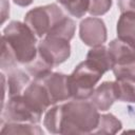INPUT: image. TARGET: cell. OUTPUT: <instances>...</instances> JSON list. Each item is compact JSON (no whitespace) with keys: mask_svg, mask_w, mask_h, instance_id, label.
Masks as SVG:
<instances>
[{"mask_svg":"<svg viewBox=\"0 0 135 135\" xmlns=\"http://www.w3.org/2000/svg\"><path fill=\"white\" fill-rule=\"evenodd\" d=\"M61 109V134H92L96 129L100 115L90 100L72 99Z\"/></svg>","mask_w":135,"mask_h":135,"instance_id":"obj_1","label":"cell"},{"mask_svg":"<svg viewBox=\"0 0 135 135\" xmlns=\"http://www.w3.org/2000/svg\"><path fill=\"white\" fill-rule=\"evenodd\" d=\"M2 39L13 51L18 64L31 62L38 53L37 36L21 21H11L3 30Z\"/></svg>","mask_w":135,"mask_h":135,"instance_id":"obj_2","label":"cell"},{"mask_svg":"<svg viewBox=\"0 0 135 135\" xmlns=\"http://www.w3.org/2000/svg\"><path fill=\"white\" fill-rule=\"evenodd\" d=\"M102 75L103 74L86 59L80 62L72 74L69 75L72 99L89 100Z\"/></svg>","mask_w":135,"mask_h":135,"instance_id":"obj_3","label":"cell"},{"mask_svg":"<svg viewBox=\"0 0 135 135\" xmlns=\"http://www.w3.org/2000/svg\"><path fill=\"white\" fill-rule=\"evenodd\" d=\"M64 16L66 15L56 3H51L28 11L24 16V22L38 38H42Z\"/></svg>","mask_w":135,"mask_h":135,"instance_id":"obj_4","label":"cell"},{"mask_svg":"<svg viewBox=\"0 0 135 135\" xmlns=\"http://www.w3.org/2000/svg\"><path fill=\"white\" fill-rule=\"evenodd\" d=\"M1 110L2 122L39 123L42 116L28 104L23 95L9 97Z\"/></svg>","mask_w":135,"mask_h":135,"instance_id":"obj_5","label":"cell"},{"mask_svg":"<svg viewBox=\"0 0 135 135\" xmlns=\"http://www.w3.org/2000/svg\"><path fill=\"white\" fill-rule=\"evenodd\" d=\"M37 47L38 53L54 66L66 61L71 55L70 41L57 37L45 36Z\"/></svg>","mask_w":135,"mask_h":135,"instance_id":"obj_6","label":"cell"},{"mask_svg":"<svg viewBox=\"0 0 135 135\" xmlns=\"http://www.w3.org/2000/svg\"><path fill=\"white\" fill-rule=\"evenodd\" d=\"M37 80H39L46 89L53 105L60 101L72 99L69 83V75L50 72L44 77Z\"/></svg>","mask_w":135,"mask_h":135,"instance_id":"obj_7","label":"cell"},{"mask_svg":"<svg viewBox=\"0 0 135 135\" xmlns=\"http://www.w3.org/2000/svg\"><path fill=\"white\" fill-rule=\"evenodd\" d=\"M79 37L85 45L91 47L102 45L107 41V27L97 17H88L80 22Z\"/></svg>","mask_w":135,"mask_h":135,"instance_id":"obj_8","label":"cell"},{"mask_svg":"<svg viewBox=\"0 0 135 135\" xmlns=\"http://www.w3.org/2000/svg\"><path fill=\"white\" fill-rule=\"evenodd\" d=\"M23 97L28 104L39 114L42 115L52 104L50 96L44 85L37 79H34L23 92Z\"/></svg>","mask_w":135,"mask_h":135,"instance_id":"obj_9","label":"cell"},{"mask_svg":"<svg viewBox=\"0 0 135 135\" xmlns=\"http://www.w3.org/2000/svg\"><path fill=\"white\" fill-rule=\"evenodd\" d=\"M89 100L97 108L98 111H108L114 101L117 100L114 81H104L99 84L94 90Z\"/></svg>","mask_w":135,"mask_h":135,"instance_id":"obj_10","label":"cell"},{"mask_svg":"<svg viewBox=\"0 0 135 135\" xmlns=\"http://www.w3.org/2000/svg\"><path fill=\"white\" fill-rule=\"evenodd\" d=\"M86 60L96 66L102 74L112 70L114 66V59L108 46L97 45L93 46L86 54Z\"/></svg>","mask_w":135,"mask_h":135,"instance_id":"obj_11","label":"cell"},{"mask_svg":"<svg viewBox=\"0 0 135 135\" xmlns=\"http://www.w3.org/2000/svg\"><path fill=\"white\" fill-rule=\"evenodd\" d=\"M117 38L135 47V12H122L117 21Z\"/></svg>","mask_w":135,"mask_h":135,"instance_id":"obj_12","label":"cell"},{"mask_svg":"<svg viewBox=\"0 0 135 135\" xmlns=\"http://www.w3.org/2000/svg\"><path fill=\"white\" fill-rule=\"evenodd\" d=\"M30 83H31L30 75L24 71L19 69H13L8 71V76H7L8 98L22 95Z\"/></svg>","mask_w":135,"mask_h":135,"instance_id":"obj_13","label":"cell"},{"mask_svg":"<svg viewBox=\"0 0 135 135\" xmlns=\"http://www.w3.org/2000/svg\"><path fill=\"white\" fill-rule=\"evenodd\" d=\"M108 47L114 59V65L135 59V47L119 38L112 40Z\"/></svg>","mask_w":135,"mask_h":135,"instance_id":"obj_14","label":"cell"},{"mask_svg":"<svg viewBox=\"0 0 135 135\" xmlns=\"http://www.w3.org/2000/svg\"><path fill=\"white\" fill-rule=\"evenodd\" d=\"M116 98L127 103H135V78H120L114 81Z\"/></svg>","mask_w":135,"mask_h":135,"instance_id":"obj_15","label":"cell"},{"mask_svg":"<svg viewBox=\"0 0 135 135\" xmlns=\"http://www.w3.org/2000/svg\"><path fill=\"white\" fill-rule=\"evenodd\" d=\"M1 133H3V134L42 135L43 131L37 123H30V122H2Z\"/></svg>","mask_w":135,"mask_h":135,"instance_id":"obj_16","label":"cell"},{"mask_svg":"<svg viewBox=\"0 0 135 135\" xmlns=\"http://www.w3.org/2000/svg\"><path fill=\"white\" fill-rule=\"evenodd\" d=\"M75 30H76L75 21L68 16H64L51 28V31L46 34V36L57 37L70 41L74 37Z\"/></svg>","mask_w":135,"mask_h":135,"instance_id":"obj_17","label":"cell"},{"mask_svg":"<svg viewBox=\"0 0 135 135\" xmlns=\"http://www.w3.org/2000/svg\"><path fill=\"white\" fill-rule=\"evenodd\" d=\"M26 73L32 76L34 79H40L44 77L46 74L52 72L53 64H51L43 56H41L39 53H37L36 57L28 63L24 64Z\"/></svg>","mask_w":135,"mask_h":135,"instance_id":"obj_18","label":"cell"},{"mask_svg":"<svg viewBox=\"0 0 135 135\" xmlns=\"http://www.w3.org/2000/svg\"><path fill=\"white\" fill-rule=\"evenodd\" d=\"M62 109L61 104H54L49 109L43 118V126L51 134H61Z\"/></svg>","mask_w":135,"mask_h":135,"instance_id":"obj_19","label":"cell"},{"mask_svg":"<svg viewBox=\"0 0 135 135\" xmlns=\"http://www.w3.org/2000/svg\"><path fill=\"white\" fill-rule=\"evenodd\" d=\"M121 128V121L113 114H103L100 115L98 124L92 134H116Z\"/></svg>","mask_w":135,"mask_h":135,"instance_id":"obj_20","label":"cell"},{"mask_svg":"<svg viewBox=\"0 0 135 135\" xmlns=\"http://www.w3.org/2000/svg\"><path fill=\"white\" fill-rule=\"evenodd\" d=\"M59 4L73 17L82 18L89 8V0H57Z\"/></svg>","mask_w":135,"mask_h":135,"instance_id":"obj_21","label":"cell"},{"mask_svg":"<svg viewBox=\"0 0 135 135\" xmlns=\"http://www.w3.org/2000/svg\"><path fill=\"white\" fill-rule=\"evenodd\" d=\"M17 64H18V62L16 60V57H15L13 51L11 50V47L8 46L6 41L2 39V43H1V62H0V66L2 69V71H11V70L15 69L17 66Z\"/></svg>","mask_w":135,"mask_h":135,"instance_id":"obj_22","label":"cell"},{"mask_svg":"<svg viewBox=\"0 0 135 135\" xmlns=\"http://www.w3.org/2000/svg\"><path fill=\"white\" fill-rule=\"evenodd\" d=\"M114 76L116 79L120 78H135V59L124 62L115 64L112 69Z\"/></svg>","mask_w":135,"mask_h":135,"instance_id":"obj_23","label":"cell"},{"mask_svg":"<svg viewBox=\"0 0 135 135\" xmlns=\"http://www.w3.org/2000/svg\"><path fill=\"white\" fill-rule=\"evenodd\" d=\"M112 6V0H89L88 13L93 16H102L110 11Z\"/></svg>","mask_w":135,"mask_h":135,"instance_id":"obj_24","label":"cell"},{"mask_svg":"<svg viewBox=\"0 0 135 135\" xmlns=\"http://www.w3.org/2000/svg\"><path fill=\"white\" fill-rule=\"evenodd\" d=\"M118 6L120 12H135V0H119L118 1Z\"/></svg>","mask_w":135,"mask_h":135,"instance_id":"obj_25","label":"cell"},{"mask_svg":"<svg viewBox=\"0 0 135 135\" xmlns=\"http://www.w3.org/2000/svg\"><path fill=\"white\" fill-rule=\"evenodd\" d=\"M9 16V3L8 0H1V23H4Z\"/></svg>","mask_w":135,"mask_h":135,"instance_id":"obj_26","label":"cell"},{"mask_svg":"<svg viewBox=\"0 0 135 135\" xmlns=\"http://www.w3.org/2000/svg\"><path fill=\"white\" fill-rule=\"evenodd\" d=\"M13 2L15 4H17L18 6H22V7H25V6H28L32 4L33 0H13Z\"/></svg>","mask_w":135,"mask_h":135,"instance_id":"obj_27","label":"cell"}]
</instances>
